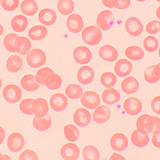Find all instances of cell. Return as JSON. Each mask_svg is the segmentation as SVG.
Instances as JSON below:
<instances>
[{
  "label": "cell",
  "instance_id": "obj_2",
  "mask_svg": "<svg viewBox=\"0 0 160 160\" xmlns=\"http://www.w3.org/2000/svg\"><path fill=\"white\" fill-rule=\"evenodd\" d=\"M2 97L7 103L14 104L21 99L22 96V90L18 85L9 83L3 88L2 92Z\"/></svg>",
  "mask_w": 160,
  "mask_h": 160
},
{
  "label": "cell",
  "instance_id": "obj_26",
  "mask_svg": "<svg viewBox=\"0 0 160 160\" xmlns=\"http://www.w3.org/2000/svg\"><path fill=\"white\" fill-rule=\"evenodd\" d=\"M23 61L22 58L16 54H12L7 59L6 67L7 71L12 73H16L22 68Z\"/></svg>",
  "mask_w": 160,
  "mask_h": 160
},
{
  "label": "cell",
  "instance_id": "obj_5",
  "mask_svg": "<svg viewBox=\"0 0 160 160\" xmlns=\"http://www.w3.org/2000/svg\"><path fill=\"white\" fill-rule=\"evenodd\" d=\"M25 144L24 137L21 132H14L8 135L7 145L9 150L12 152L16 153L21 151Z\"/></svg>",
  "mask_w": 160,
  "mask_h": 160
},
{
  "label": "cell",
  "instance_id": "obj_50",
  "mask_svg": "<svg viewBox=\"0 0 160 160\" xmlns=\"http://www.w3.org/2000/svg\"><path fill=\"white\" fill-rule=\"evenodd\" d=\"M160 130L153 132L151 138V142L153 146L155 148H160Z\"/></svg>",
  "mask_w": 160,
  "mask_h": 160
},
{
  "label": "cell",
  "instance_id": "obj_54",
  "mask_svg": "<svg viewBox=\"0 0 160 160\" xmlns=\"http://www.w3.org/2000/svg\"><path fill=\"white\" fill-rule=\"evenodd\" d=\"M160 6H159L157 8L155 11V14L156 15L157 18L159 20L160 19Z\"/></svg>",
  "mask_w": 160,
  "mask_h": 160
},
{
  "label": "cell",
  "instance_id": "obj_13",
  "mask_svg": "<svg viewBox=\"0 0 160 160\" xmlns=\"http://www.w3.org/2000/svg\"><path fill=\"white\" fill-rule=\"evenodd\" d=\"M73 58L75 61L80 64L89 63L92 58V53L90 49L86 46L79 45L76 47L72 52Z\"/></svg>",
  "mask_w": 160,
  "mask_h": 160
},
{
  "label": "cell",
  "instance_id": "obj_20",
  "mask_svg": "<svg viewBox=\"0 0 160 160\" xmlns=\"http://www.w3.org/2000/svg\"><path fill=\"white\" fill-rule=\"evenodd\" d=\"M110 116V108L107 105H102L96 108L93 112L92 118L95 122L101 124L108 121Z\"/></svg>",
  "mask_w": 160,
  "mask_h": 160
},
{
  "label": "cell",
  "instance_id": "obj_6",
  "mask_svg": "<svg viewBox=\"0 0 160 160\" xmlns=\"http://www.w3.org/2000/svg\"><path fill=\"white\" fill-rule=\"evenodd\" d=\"M115 16L112 12L108 9L102 10L97 15L96 18L97 26L101 30H109L114 24Z\"/></svg>",
  "mask_w": 160,
  "mask_h": 160
},
{
  "label": "cell",
  "instance_id": "obj_58",
  "mask_svg": "<svg viewBox=\"0 0 160 160\" xmlns=\"http://www.w3.org/2000/svg\"><path fill=\"white\" fill-rule=\"evenodd\" d=\"M3 155L2 152L0 151V160H3Z\"/></svg>",
  "mask_w": 160,
  "mask_h": 160
},
{
  "label": "cell",
  "instance_id": "obj_28",
  "mask_svg": "<svg viewBox=\"0 0 160 160\" xmlns=\"http://www.w3.org/2000/svg\"><path fill=\"white\" fill-rule=\"evenodd\" d=\"M10 24L14 31L17 32H21L27 28L28 25V20L24 15L17 14L12 18Z\"/></svg>",
  "mask_w": 160,
  "mask_h": 160
},
{
  "label": "cell",
  "instance_id": "obj_51",
  "mask_svg": "<svg viewBox=\"0 0 160 160\" xmlns=\"http://www.w3.org/2000/svg\"><path fill=\"white\" fill-rule=\"evenodd\" d=\"M108 160H127V159L123 155L117 152H114L111 154Z\"/></svg>",
  "mask_w": 160,
  "mask_h": 160
},
{
  "label": "cell",
  "instance_id": "obj_16",
  "mask_svg": "<svg viewBox=\"0 0 160 160\" xmlns=\"http://www.w3.org/2000/svg\"><path fill=\"white\" fill-rule=\"evenodd\" d=\"M66 25L69 31L76 34L81 31L84 27V23L83 19L80 15L73 13L68 17Z\"/></svg>",
  "mask_w": 160,
  "mask_h": 160
},
{
  "label": "cell",
  "instance_id": "obj_1",
  "mask_svg": "<svg viewBox=\"0 0 160 160\" xmlns=\"http://www.w3.org/2000/svg\"><path fill=\"white\" fill-rule=\"evenodd\" d=\"M81 38L86 44L90 46L98 44L102 38L101 30L97 26L90 25L85 27L81 32Z\"/></svg>",
  "mask_w": 160,
  "mask_h": 160
},
{
  "label": "cell",
  "instance_id": "obj_55",
  "mask_svg": "<svg viewBox=\"0 0 160 160\" xmlns=\"http://www.w3.org/2000/svg\"><path fill=\"white\" fill-rule=\"evenodd\" d=\"M3 160H12L11 156L8 154H4Z\"/></svg>",
  "mask_w": 160,
  "mask_h": 160
},
{
  "label": "cell",
  "instance_id": "obj_37",
  "mask_svg": "<svg viewBox=\"0 0 160 160\" xmlns=\"http://www.w3.org/2000/svg\"><path fill=\"white\" fill-rule=\"evenodd\" d=\"M20 9L23 13L27 16H31L37 13L38 10V6L34 0H24L21 2Z\"/></svg>",
  "mask_w": 160,
  "mask_h": 160
},
{
  "label": "cell",
  "instance_id": "obj_45",
  "mask_svg": "<svg viewBox=\"0 0 160 160\" xmlns=\"http://www.w3.org/2000/svg\"><path fill=\"white\" fill-rule=\"evenodd\" d=\"M145 31L150 34H156L160 31V21L157 20H152L148 22L146 24Z\"/></svg>",
  "mask_w": 160,
  "mask_h": 160
},
{
  "label": "cell",
  "instance_id": "obj_33",
  "mask_svg": "<svg viewBox=\"0 0 160 160\" xmlns=\"http://www.w3.org/2000/svg\"><path fill=\"white\" fill-rule=\"evenodd\" d=\"M82 154L84 160H99L100 157L98 148L92 144H87L82 148Z\"/></svg>",
  "mask_w": 160,
  "mask_h": 160
},
{
  "label": "cell",
  "instance_id": "obj_44",
  "mask_svg": "<svg viewBox=\"0 0 160 160\" xmlns=\"http://www.w3.org/2000/svg\"><path fill=\"white\" fill-rule=\"evenodd\" d=\"M18 160H39L38 156L34 150L27 148L19 154Z\"/></svg>",
  "mask_w": 160,
  "mask_h": 160
},
{
  "label": "cell",
  "instance_id": "obj_34",
  "mask_svg": "<svg viewBox=\"0 0 160 160\" xmlns=\"http://www.w3.org/2000/svg\"><path fill=\"white\" fill-rule=\"evenodd\" d=\"M63 132L65 138L71 142H75L78 140L80 136V132L78 128L71 123H68L64 126Z\"/></svg>",
  "mask_w": 160,
  "mask_h": 160
},
{
  "label": "cell",
  "instance_id": "obj_42",
  "mask_svg": "<svg viewBox=\"0 0 160 160\" xmlns=\"http://www.w3.org/2000/svg\"><path fill=\"white\" fill-rule=\"evenodd\" d=\"M54 72L53 70L48 67H45L39 69L35 75L37 82L40 85H44V81L46 77L50 73Z\"/></svg>",
  "mask_w": 160,
  "mask_h": 160
},
{
  "label": "cell",
  "instance_id": "obj_56",
  "mask_svg": "<svg viewBox=\"0 0 160 160\" xmlns=\"http://www.w3.org/2000/svg\"><path fill=\"white\" fill-rule=\"evenodd\" d=\"M4 31V29L3 27L2 24L0 22V36L3 34Z\"/></svg>",
  "mask_w": 160,
  "mask_h": 160
},
{
  "label": "cell",
  "instance_id": "obj_19",
  "mask_svg": "<svg viewBox=\"0 0 160 160\" xmlns=\"http://www.w3.org/2000/svg\"><path fill=\"white\" fill-rule=\"evenodd\" d=\"M145 81L149 84H154L160 79V63L151 65L147 67L143 72Z\"/></svg>",
  "mask_w": 160,
  "mask_h": 160
},
{
  "label": "cell",
  "instance_id": "obj_4",
  "mask_svg": "<svg viewBox=\"0 0 160 160\" xmlns=\"http://www.w3.org/2000/svg\"><path fill=\"white\" fill-rule=\"evenodd\" d=\"M111 148L116 152H122L125 150L129 144L128 138L124 133L117 132L112 134L109 139Z\"/></svg>",
  "mask_w": 160,
  "mask_h": 160
},
{
  "label": "cell",
  "instance_id": "obj_49",
  "mask_svg": "<svg viewBox=\"0 0 160 160\" xmlns=\"http://www.w3.org/2000/svg\"><path fill=\"white\" fill-rule=\"evenodd\" d=\"M160 96L159 95L155 96L151 100L150 103V107L152 111L157 114H160Z\"/></svg>",
  "mask_w": 160,
  "mask_h": 160
},
{
  "label": "cell",
  "instance_id": "obj_43",
  "mask_svg": "<svg viewBox=\"0 0 160 160\" xmlns=\"http://www.w3.org/2000/svg\"><path fill=\"white\" fill-rule=\"evenodd\" d=\"M33 99L32 98H26L22 99L20 102L18 107L21 112L27 115L33 114L31 106Z\"/></svg>",
  "mask_w": 160,
  "mask_h": 160
},
{
  "label": "cell",
  "instance_id": "obj_52",
  "mask_svg": "<svg viewBox=\"0 0 160 160\" xmlns=\"http://www.w3.org/2000/svg\"><path fill=\"white\" fill-rule=\"evenodd\" d=\"M6 135V131L5 128L0 125V145L4 142Z\"/></svg>",
  "mask_w": 160,
  "mask_h": 160
},
{
  "label": "cell",
  "instance_id": "obj_48",
  "mask_svg": "<svg viewBox=\"0 0 160 160\" xmlns=\"http://www.w3.org/2000/svg\"><path fill=\"white\" fill-rule=\"evenodd\" d=\"M113 8L119 10H124L130 6L131 1L129 0H112Z\"/></svg>",
  "mask_w": 160,
  "mask_h": 160
},
{
  "label": "cell",
  "instance_id": "obj_12",
  "mask_svg": "<svg viewBox=\"0 0 160 160\" xmlns=\"http://www.w3.org/2000/svg\"><path fill=\"white\" fill-rule=\"evenodd\" d=\"M49 104L52 110L55 112H59L66 109L68 105V100L63 93L57 92L53 93L50 96Z\"/></svg>",
  "mask_w": 160,
  "mask_h": 160
},
{
  "label": "cell",
  "instance_id": "obj_27",
  "mask_svg": "<svg viewBox=\"0 0 160 160\" xmlns=\"http://www.w3.org/2000/svg\"><path fill=\"white\" fill-rule=\"evenodd\" d=\"M32 47L31 41L27 37L21 36L16 38L14 43L15 52L18 54L24 55L30 51Z\"/></svg>",
  "mask_w": 160,
  "mask_h": 160
},
{
  "label": "cell",
  "instance_id": "obj_41",
  "mask_svg": "<svg viewBox=\"0 0 160 160\" xmlns=\"http://www.w3.org/2000/svg\"><path fill=\"white\" fill-rule=\"evenodd\" d=\"M19 36L18 34L14 33H9L5 36L3 43L4 47L7 51L12 52H16L14 43L16 38Z\"/></svg>",
  "mask_w": 160,
  "mask_h": 160
},
{
  "label": "cell",
  "instance_id": "obj_30",
  "mask_svg": "<svg viewBox=\"0 0 160 160\" xmlns=\"http://www.w3.org/2000/svg\"><path fill=\"white\" fill-rule=\"evenodd\" d=\"M52 119L49 115L45 117L38 118L34 116L32 120V125L37 131L44 132L48 130L51 126Z\"/></svg>",
  "mask_w": 160,
  "mask_h": 160
},
{
  "label": "cell",
  "instance_id": "obj_40",
  "mask_svg": "<svg viewBox=\"0 0 160 160\" xmlns=\"http://www.w3.org/2000/svg\"><path fill=\"white\" fill-rule=\"evenodd\" d=\"M142 45L144 49L149 52H152L156 51L159 46L158 40L152 35L146 37L143 40Z\"/></svg>",
  "mask_w": 160,
  "mask_h": 160
},
{
  "label": "cell",
  "instance_id": "obj_25",
  "mask_svg": "<svg viewBox=\"0 0 160 160\" xmlns=\"http://www.w3.org/2000/svg\"><path fill=\"white\" fill-rule=\"evenodd\" d=\"M102 101L108 105H112L118 102L121 98L119 92L113 88L105 89L101 94Z\"/></svg>",
  "mask_w": 160,
  "mask_h": 160
},
{
  "label": "cell",
  "instance_id": "obj_29",
  "mask_svg": "<svg viewBox=\"0 0 160 160\" xmlns=\"http://www.w3.org/2000/svg\"><path fill=\"white\" fill-rule=\"evenodd\" d=\"M48 33V30L46 27L41 25H36L29 29L28 34L31 40L38 41L45 38Z\"/></svg>",
  "mask_w": 160,
  "mask_h": 160
},
{
  "label": "cell",
  "instance_id": "obj_8",
  "mask_svg": "<svg viewBox=\"0 0 160 160\" xmlns=\"http://www.w3.org/2000/svg\"><path fill=\"white\" fill-rule=\"evenodd\" d=\"M74 123L80 128H85L90 123L92 119L91 115L87 109L80 107L76 109L72 115Z\"/></svg>",
  "mask_w": 160,
  "mask_h": 160
},
{
  "label": "cell",
  "instance_id": "obj_23",
  "mask_svg": "<svg viewBox=\"0 0 160 160\" xmlns=\"http://www.w3.org/2000/svg\"><path fill=\"white\" fill-rule=\"evenodd\" d=\"M20 85L25 91L29 92L36 91L40 88V85L36 81L35 75L28 73L24 75L21 78Z\"/></svg>",
  "mask_w": 160,
  "mask_h": 160
},
{
  "label": "cell",
  "instance_id": "obj_21",
  "mask_svg": "<svg viewBox=\"0 0 160 160\" xmlns=\"http://www.w3.org/2000/svg\"><path fill=\"white\" fill-rule=\"evenodd\" d=\"M38 18L39 21L42 24L50 26L56 21L57 16L55 12L49 8H45L39 12Z\"/></svg>",
  "mask_w": 160,
  "mask_h": 160
},
{
  "label": "cell",
  "instance_id": "obj_31",
  "mask_svg": "<svg viewBox=\"0 0 160 160\" xmlns=\"http://www.w3.org/2000/svg\"><path fill=\"white\" fill-rule=\"evenodd\" d=\"M62 80L58 74L53 72L48 75L44 81V85L48 89L55 90L59 89L62 86Z\"/></svg>",
  "mask_w": 160,
  "mask_h": 160
},
{
  "label": "cell",
  "instance_id": "obj_22",
  "mask_svg": "<svg viewBox=\"0 0 160 160\" xmlns=\"http://www.w3.org/2000/svg\"><path fill=\"white\" fill-rule=\"evenodd\" d=\"M139 83L135 77L129 76L124 78L122 81L121 88L122 91L128 94L136 92L139 88Z\"/></svg>",
  "mask_w": 160,
  "mask_h": 160
},
{
  "label": "cell",
  "instance_id": "obj_57",
  "mask_svg": "<svg viewBox=\"0 0 160 160\" xmlns=\"http://www.w3.org/2000/svg\"><path fill=\"white\" fill-rule=\"evenodd\" d=\"M2 79L0 77V89L2 87Z\"/></svg>",
  "mask_w": 160,
  "mask_h": 160
},
{
  "label": "cell",
  "instance_id": "obj_59",
  "mask_svg": "<svg viewBox=\"0 0 160 160\" xmlns=\"http://www.w3.org/2000/svg\"><path fill=\"white\" fill-rule=\"evenodd\" d=\"M1 1L0 0V6L1 5Z\"/></svg>",
  "mask_w": 160,
  "mask_h": 160
},
{
  "label": "cell",
  "instance_id": "obj_36",
  "mask_svg": "<svg viewBox=\"0 0 160 160\" xmlns=\"http://www.w3.org/2000/svg\"><path fill=\"white\" fill-rule=\"evenodd\" d=\"M144 129L147 134L160 130V118L157 116L149 115L145 121Z\"/></svg>",
  "mask_w": 160,
  "mask_h": 160
},
{
  "label": "cell",
  "instance_id": "obj_3",
  "mask_svg": "<svg viewBox=\"0 0 160 160\" xmlns=\"http://www.w3.org/2000/svg\"><path fill=\"white\" fill-rule=\"evenodd\" d=\"M26 60L30 67L38 68L43 66L46 62V55L42 50L38 48H34L27 54Z\"/></svg>",
  "mask_w": 160,
  "mask_h": 160
},
{
  "label": "cell",
  "instance_id": "obj_47",
  "mask_svg": "<svg viewBox=\"0 0 160 160\" xmlns=\"http://www.w3.org/2000/svg\"><path fill=\"white\" fill-rule=\"evenodd\" d=\"M149 115V114L147 113H143L139 116L136 119L135 123L136 129L142 134H146L144 129V123L146 119Z\"/></svg>",
  "mask_w": 160,
  "mask_h": 160
},
{
  "label": "cell",
  "instance_id": "obj_17",
  "mask_svg": "<svg viewBox=\"0 0 160 160\" xmlns=\"http://www.w3.org/2000/svg\"><path fill=\"white\" fill-rule=\"evenodd\" d=\"M99 57L103 60L108 62L116 61L118 57V52L116 48L109 44L101 46L98 51Z\"/></svg>",
  "mask_w": 160,
  "mask_h": 160
},
{
  "label": "cell",
  "instance_id": "obj_18",
  "mask_svg": "<svg viewBox=\"0 0 160 160\" xmlns=\"http://www.w3.org/2000/svg\"><path fill=\"white\" fill-rule=\"evenodd\" d=\"M133 66L132 62L125 58L118 59L115 63L114 71L116 75L122 78L129 75L132 72Z\"/></svg>",
  "mask_w": 160,
  "mask_h": 160
},
{
  "label": "cell",
  "instance_id": "obj_15",
  "mask_svg": "<svg viewBox=\"0 0 160 160\" xmlns=\"http://www.w3.org/2000/svg\"><path fill=\"white\" fill-rule=\"evenodd\" d=\"M31 109L33 114L36 117L41 118L45 117L49 111L47 100L41 97L34 99L32 104Z\"/></svg>",
  "mask_w": 160,
  "mask_h": 160
},
{
  "label": "cell",
  "instance_id": "obj_38",
  "mask_svg": "<svg viewBox=\"0 0 160 160\" xmlns=\"http://www.w3.org/2000/svg\"><path fill=\"white\" fill-rule=\"evenodd\" d=\"M100 81L104 87L107 88H111L116 84L117 78L113 72L106 71L101 74L100 77Z\"/></svg>",
  "mask_w": 160,
  "mask_h": 160
},
{
  "label": "cell",
  "instance_id": "obj_7",
  "mask_svg": "<svg viewBox=\"0 0 160 160\" xmlns=\"http://www.w3.org/2000/svg\"><path fill=\"white\" fill-rule=\"evenodd\" d=\"M124 27L127 33L133 37L139 36L143 30V26L142 22L138 18L134 16L130 17L127 18Z\"/></svg>",
  "mask_w": 160,
  "mask_h": 160
},
{
  "label": "cell",
  "instance_id": "obj_11",
  "mask_svg": "<svg viewBox=\"0 0 160 160\" xmlns=\"http://www.w3.org/2000/svg\"><path fill=\"white\" fill-rule=\"evenodd\" d=\"M123 108L127 114L132 116H135L142 111V103L138 98L134 96L129 97L124 101Z\"/></svg>",
  "mask_w": 160,
  "mask_h": 160
},
{
  "label": "cell",
  "instance_id": "obj_32",
  "mask_svg": "<svg viewBox=\"0 0 160 160\" xmlns=\"http://www.w3.org/2000/svg\"><path fill=\"white\" fill-rule=\"evenodd\" d=\"M125 56L133 61H138L144 57V52L140 47L136 45H131L127 47L124 50Z\"/></svg>",
  "mask_w": 160,
  "mask_h": 160
},
{
  "label": "cell",
  "instance_id": "obj_53",
  "mask_svg": "<svg viewBox=\"0 0 160 160\" xmlns=\"http://www.w3.org/2000/svg\"><path fill=\"white\" fill-rule=\"evenodd\" d=\"M101 2L105 7L109 8H113L112 0H102Z\"/></svg>",
  "mask_w": 160,
  "mask_h": 160
},
{
  "label": "cell",
  "instance_id": "obj_46",
  "mask_svg": "<svg viewBox=\"0 0 160 160\" xmlns=\"http://www.w3.org/2000/svg\"><path fill=\"white\" fill-rule=\"evenodd\" d=\"M19 4L18 0H4L1 1V5L5 10L11 12L16 10Z\"/></svg>",
  "mask_w": 160,
  "mask_h": 160
},
{
  "label": "cell",
  "instance_id": "obj_9",
  "mask_svg": "<svg viewBox=\"0 0 160 160\" xmlns=\"http://www.w3.org/2000/svg\"><path fill=\"white\" fill-rule=\"evenodd\" d=\"M80 149L75 143L69 142L64 143L60 150V154L64 160H76L79 157Z\"/></svg>",
  "mask_w": 160,
  "mask_h": 160
},
{
  "label": "cell",
  "instance_id": "obj_24",
  "mask_svg": "<svg viewBox=\"0 0 160 160\" xmlns=\"http://www.w3.org/2000/svg\"><path fill=\"white\" fill-rule=\"evenodd\" d=\"M148 134H142L139 132L136 129L133 130L130 135L131 143L134 147L138 148L147 146L150 142Z\"/></svg>",
  "mask_w": 160,
  "mask_h": 160
},
{
  "label": "cell",
  "instance_id": "obj_14",
  "mask_svg": "<svg viewBox=\"0 0 160 160\" xmlns=\"http://www.w3.org/2000/svg\"><path fill=\"white\" fill-rule=\"evenodd\" d=\"M95 73L93 69L90 66L83 65L78 70L76 75L77 80L83 85H88L93 81Z\"/></svg>",
  "mask_w": 160,
  "mask_h": 160
},
{
  "label": "cell",
  "instance_id": "obj_10",
  "mask_svg": "<svg viewBox=\"0 0 160 160\" xmlns=\"http://www.w3.org/2000/svg\"><path fill=\"white\" fill-rule=\"evenodd\" d=\"M80 102L84 107L89 109H93L99 105L101 99L97 92L93 90H88L83 93L81 97Z\"/></svg>",
  "mask_w": 160,
  "mask_h": 160
},
{
  "label": "cell",
  "instance_id": "obj_35",
  "mask_svg": "<svg viewBox=\"0 0 160 160\" xmlns=\"http://www.w3.org/2000/svg\"><path fill=\"white\" fill-rule=\"evenodd\" d=\"M65 93L68 98L75 100L82 96L83 93V90L79 84L72 83L68 84L66 87Z\"/></svg>",
  "mask_w": 160,
  "mask_h": 160
},
{
  "label": "cell",
  "instance_id": "obj_39",
  "mask_svg": "<svg viewBox=\"0 0 160 160\" xmlns=\"http://www.w3.org/2000/svg\"><path fill=\"white\" fill-rule=\"evenodd\" d=\"M57 6L58 11L61 14L66 15L73 11L75 4L72 0H61L58 1Z\"/></svg>",
  "mask_w": 160,
  "mask_h": 160
}]
</instances>
